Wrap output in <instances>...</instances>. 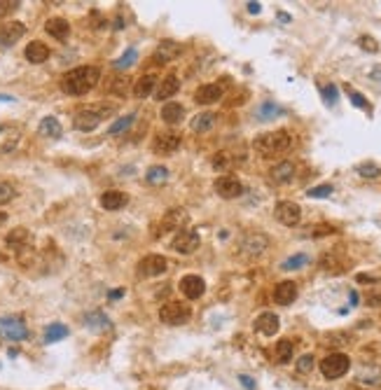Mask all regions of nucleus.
I'll return each instance as SVG.
<instances>
[{
	"label": "nucleus",
	"instance_id": "31",
	"mask_svg": "<svg viewBox=\"0 0 381 390\" xmlns=\"http://www.w3.org/2000/svg\"><path fill=\"white\" fill-rule=\"evenodd\" d=\"M31 241V231L23 229V227H17V229H12L10 234L5 236V243L10 248H19V250H23V246Z\"/></svg>",
	"mask_w": 381,
	"mask_h": 390
},
{
	"label": "nucleus",
	"instance_id": "16",
	"mask_svg": "<svg viewBox=\"0 0 381 390\" xmlns=\"http://www.w3.org/2000/svg\"><path fill=\"white\" fill-rule=\"evenodd\" d=\"M225 96V89L220 84H201L197 91H194V101L199 105H213Z\"/></svg>",
	"mask_w": 381,
	"mask_h": 390
},
{
	"label": "nucleus",
	"instance_id": "54",
	"mask_svg": "<svg viewBox=\"0 0 381 390\" xmlns=\"http://www.w3.org/2000/svg\"><path fill=\"white\" fill-rule=\"evenodd\" d=\"M239 381H241V385H246V388H248V390H255V381L250 379V376L241 374V376H239Z\"/></svg>",
	"mask_w": 381,
	"mask_h": 390
},
{
	"label": "nucleus",
	"instance_id": "48",
	"mask_svg": "<svg viewBox=\"0 0 381 390\" xmlns=\"http://www.w3.org/2000/svg\"><path fill=\"white\" fill-rule=\"evenodd\" d=\"M358 44H360V50H365V52H379V42H376L372 35H360L358 38Z\"/></svg>",
	"mask_w": 381,
	"mask_h": 390
},
{
	"label": "nucleus",
	"instance_id": "58",
	"mask_svg": "<svg viewBox=\"0 0 381 390\" xmlns=\"http://www.w3.org/2000/svg\"><path fill=\"white\" fill-rule=\"evenodd\" d=\"M278 21H290V14H285V12H278Z\"/></svg>",
	"mask_w": 381,
	"mask_h": 390
},
{
	"label": "nucleus",
	"instance_id": "25",
	"mask_svg": "<svg viewBox=\"0 0 381 390\" xmlns=\"http://www.w3.org/2000/svg\"><path fill=\"white\" fill-rule=\"evenodd\" d=\"M358 381L363 385H370V388L381 385V367L379 364H363L358 369Z\"/></svg>",
	"mask_w": 381,
	"mask_h": 390
},
{
	"label": "nucleus",
	"instance_id": "52",
	"mask_svg": "<svg viewBox=\"0 0 381 390\" xmlns=\"http://www.w3.org/2000/svg\"><path fill=\"white\" fill-rule=\"evenodd\" d=\"M365 302H367V306H381V287H374L372 292H367Z\"/></svg>",
	"mask_w": 381,
	"mask_h": 390
},
{
	"label": "nucleus",
	"instance_id": "12",
	"mask_svg": "<svg viewBox=\"0 0 381 390\" xmlns=\"http://www.w3.org/2000/svg\"><path fill=\"white\" fill-rule=\"evenodd\" d=\"M103 117H105L103 110H91V108H87V110H80L78 115H75L73 127L78 129V131H82V133H89V131H94L101 121H103Z\"/></svg>",
	"mask_w": 381,
	"mask_h": 390
},
{
	"label": "nucleus",
	"instance_id": "44",
	"mask_svg": "<svg viewBox=\"0 0 381 390\" xmlns=\"http://www.w3.org/2000/svg\"><path fill=\"white\" fill-rule=\"evenodd\" d=\"M295 367H297V372H299V374H309V372H314V367H316V357L311 355V353H306V355L299 357Z\"/></svg>",
	"mask_w": 381,
	"mask_h": 390
},
{
	"label": "nucleus",
	"instance_id": "20",
	"mask_svg": "<svg viewBox=\"0 0 381 390\" xmlns=\"http://www.w3.org/2000/svg\"><path fill=\"white\" fill-rule=\"evenodd\" d=\"M297 299V285H295L293 280H283L274 287V302L281 304V306H288V304H293Z\"/></svg>",
	"mask_w": 381,
	"mask_h": 390
},
{
	"label": "nucleus",
	"instance_id": "42",
	"mask_svg": "<svg viewBox=\"0 0 381 390\" xmlns=\"http://www.w3.org/2000/svg\"><path fill=\"white\" fill-rule=\"evenodd\" d=\"M133 119H136V115H127V117H120L117 121H112L110 127H108V133L110 136H115V133H122V131H127L129 127L133 124Z\"/></svg>",
	"mask_w": 381,
	"mask_h": 390
},
{
	"label": "nucleus",
	"instance_id": "60",
	"mask_svg": "<svg viewBox=\"0 0 381 390\" xmlns=\"http://www.w3.org/2000/svg\"><path fill=\"white\" fill-rule=\"evenodd\" d=\"M124 295V290H115V292H110V299H117V297H122Z\"/></svg>",
	"mask_w": 381,
	"mask_h": 390
},
{
	"label": "nucleus",
	"instance_id": "26",
	"mask_svg": "<svg viewBox=\"0 0 381 390\" xmlns=\"http://www.w3.org/2000/svg\"><path fill=\"white\" fill-rule=\"evenodd\" d=\"M101 206L105 210H120L127 206V194L124 192H117V189H110V192H103L101 194Z\"/></svg>",
	"mask_w": 381,
	"mask_h": 390
},
{
	"label": "nucleus",
	"instance_id": "5",
	"mask_svg": "<svg viewBox=\"0 0 381 390\" xmlns=\"http://www.w3.org/2000/svg\"><path fill=\"white\" fill-rule=\"evenodd\" d=\"M267 248H269V238H267L265 234H257V231H253V234H246V236L241 238V246H239V250H241L243 257H260V255L267 250Z\"/></svg>",
	"mask_w": 381,
	"mask_h": 390
},
{
	"label": "nucleus",
	"instance_id": "47",
	"mask_svg": "<svg viewBox=\"0 0 381 390\" xmlns=\"http://www.w3.org/2000/svg\"><path fill=\"white\" fill-rule=\"evenodd\" d=\"M332 192H335V189H332V185H318V187H311L306 194H309L311 199H327Z\"/></svg>",
	"mask_w": 381,
	"mask_h": 390
},
{
	"label": "nucleus",
	"instance_id": "4",
	"mask_svg": "<svg viewBox=\"0 0 381 390\" xmlns=\"http://www.w3.org/2000/svg\"><path fill=\"white\" fill-rule=\"evenodd\" d=\"M189 315H192V311H189L187 304H180V302H169L164 304V306L159 308V320L164 325H185L189 320Z\"/></svg>",
	"mask_w": 381,
	"mask_h": 390
},
{
	"label": "nucleus",
	"instance_id": "6",
	"mask_svg": "<svg viewBox=\"0 0 381 390\" xmlns=\"http://www.w3.org/2000/svg\"><path fill=\"white\" fill-rule=\"evenodd\" d=\"M201 238L197 231H178L171 241V250L178 255H192L194 250H199Z\"/></svg>",
	"mask_w": 381,
	"mask_h": 390
},
{
	"label": "nucleus",
	"instance_id": "43",
	"mask_svg": "<svg viewBox=\"0 0 381 390\" xmlns=\"http://www.w3.org/2000/svg\"><path fill=\"white\" fill-rule=\"evenodd\" d=\"M234 166V159H232V154H227V152H220L213 157V168L216 170H229Z\"/></svg>",
	"mask_w": 381,
	"mask_h": 390
},
{
	"label": "nucleus",
	"instance_id": "11",
	"mask_svg": "<svg viewBox=\"0 0 381 390\" xmlns=\"http://www.w3.org/2000/svg\"><path fill=\"white\" fill-rule=\"evenodd\" d=\"M187 222V213L182 208H173L169 210V213H164V217L159 220V225H157V231H155V236H161V234H166V231H180V227Z\"/></svg>",
	"mask_w": 381,
	"mask_h": 390
},
{
	"label": "nucleus",
	"instance_id": "23",
	"mask_svg": "<svg viewBox=\"0 0 381 390\" xmlns=\"http://www.w3.org/2000/svg\"><path fill=\"white\" fill-rule=\"evenodd\" d=\"M182 52V47L178 42H173V40H164V42H159V47H157L155 56L152 59L155 61H161V63H169V61L178 59Z\"/></svg>",
	"mask_w": 381,
	"mask_h": 390
},
{
	"label": "nucleus",
	"instance_id": "8",
	"mask_svg": "<svg viewBox=\"0 0 381 390\" xmlns=\"http://www.w3.org/2000/svg\"><path fill=\"white\" fill-rule=\"evenodd\" d=\"M274 215L276 220L285 227H297L299 220H302V208L295 201H278L276 208H274Z\"/></svg>",
	"mask_w": 381,
	"mask_h": 390
},
{
	"label": "nucleus",
	"instance_id": "59",
	"mask_svg": "<svg viewBox=\"0 0 381 390\" xmlns=\"http://www.w3.org/2000/svg\"><path fill=\"white\" fill-rule=\"evenodd\" d=\"M0 101H3V103H14V96H3V93H0Z\"/></svg>",
	"mask_w": 381,
	"mask_h": 390
},
{
	"label": "nucleus",
	"instance_id": "39",
	"mask_svg": "<svg viewBox=\"0 0 381 390\" xmlns=\"http://www.w3.org/2000/svg\"><path fill=\"white\" fill-rule=\"evenodd\" d=\"M136 61H138V52H136V47H129V50L115 61V68L117 70H127V68H131L133 63H136Z\"/></svg>",
	"mask_w": 381,
	"mask_h": 390
},
{
	"label": "nucleus",
	"instance_id": "49",
	"mask_svg": "<svg viewBox=\"0 0 381 390\" xmlns=\"http://www.w3.org/2000/svg\"><path fill=\"white\" fill-rule=\"evenodd\" d=\"M311 236L314 238H321V236H330V234H335L337 231V227H332V225H316L311 227Z\"/></svg>",
	"mask_w": 381,
	"mask_h": 390
},
{
	"label": "nucleus",
	"instance_id": "57",
	"mask_svg": "<svg viewBox=\"0 0 381 390\" xmlns=\"http://www.w3.org/2000/svg\"><path fill=\"white\" fill-rule=\"evenodd\" d=\"M358 283H376V278H372V276L360 274V276H358Z\"/></svg>",
	"mask_w": 381,
	"mask_h": 390
},
{
	"label": "nucleus",
	"instance_id": "38",
	"mask_svg": "<svg viewBox=\"0 0 381 390\" xmlns=\"http://www.w3.org/2000/svg\"><path fill=\"white\" fill-rule=\"evenodd\" d=\"M309 262H311L309 255L299 253V255H293V257H288L285 262L281 264V269H283V271H297V269H302V266H306Z\"/></svg>",
	"mask_w": 381,
	"mask_h": 390
},
{
	"label": "nucleus",
	"instance_id": "21",
	"mask_svg": "<svg viewBox=\"0 0 381 390\" xmlns=\"http://www.w3.org/2000/svg\"><path fill=\"white\" fill-rule=\"evenodd\" d=\"M23 56H26L28 63H44V61L50 59V47L44 42H40V40H33V42H28L26 44V52H23Z\"/></svg>",
	"mask_w": 381,
	"mask_h": 390
},
{
	"label": "nucleus",
	"instance_id": "13",
	"mask_svg": "<svg viewBox=\"0 0 381 390\" xmlns=\"http://www.w3.org/2000/svg\"><path fill=\"white\" fill-rule=\"evenodd\" d=\"M166 269H169V262H166V257H161V255H148V257L140 259V264H138V274L143 276V278L161 276V274H166Z\"/></svg>",
	"mask_w": 381,
	"mask_h": 390
},
{
	"label": "nucleus",
	"instance_id": "19",
	"mask_svg": "<svg viewBox=\"0 0 381 390\" xmlns=\"http://www.w3.org/2000/svg\"><path fill=\"white\" fill-rule=\"evenodd\" d=\"M180 148V136L178 133H159L152 143V150L155 154H171Z\"/></svg>",
	"mask_w": 381,
	"mask_h": 390
},
{
	"label": "nucleus",
	"instance_id": "10",
	"mask_svg": "<svg viewBox=\"0 0 381 390\" xmlns=\"http://www.w3.org/2000/svg\"><path fill=\"white\" fill-rule=\"evenodd\" d=\"M21 143V129L17 124H0V154H10Z\"/></svg>",
	"mask_w": 381,
	"mask_h": 390
},
{
	"label": "nucleus",
	"instance_id": "30",
	"mask_svg": "<svg viewBox=\"0 0 381 390\" xmlns=\"http://www.w3.org/2000/svg\"><path fill=\"white\" fill-rule=\"evenodd\" d=\"M155 84H157V77L155 75L138 77V80L133 82V96H136V99H145V96H150V93H152Z\"/></svg>",
	"mask_w": 381,
	"mask_h": 390
},
{
	"label": "nucleus",
	"instance_id": "29",
	"mask_svg": "<svg viewBox=\"0 0 381 390\" xmlns=\"http://www.w3.org/2000/svg\"><path fill=\"white\" fill-rule=\"evenodd\" d=\"M180 89V82H178L176 75H166L164 80L157 87V101H169L171 96H176V91Z\"/></svg>",
	"mask_w": 381,
	"mask_h": 390
},
{
	"label": "nucleus",
	"instance_id": "28",
	"mask_svg": "<svg viewBox=\"0 0 381 390\" xmlns=\"http://www.w3.org/2000/svg\"><path fill=\"white\" fill-rule=\"evenodd\" d=\"M161 119H164L169 127H176V124H180V121L185 119V108H182L180 103H166L164 108H161Z\"/></svg>",
	"mask_w": 381,
	"mask_h": 390
},
{
	"label": "nucleus",
	"instance_id": "36",
	"mask_svg": "<svg viewBox=\"0 0 381 390\" xmlns=\"http://www.w3.org/2000/svg\"><path fill=\"white\" fill-rule=\"evenodd\" d=\"M321 269L327 274H342L344 271V262L337 259V253H325L321 257Z\"/></svg>",
	"mask_w": 381,
	"mask_h": 390
},
{
	"label": "nucleus",
	"instance_id": "2",
	"mask_svg": "<svg viewBox=\"0 0 381 390\" xmlns=\"http://www.w3.org/2000/svg\"><path fill=\"white\" fill-rule=\"evenodd\" d=\"M293 145V138L285 129H278V131H269V133H262L253 140V148L257 154H262L265 159L269 157H276V154H283L285 150H290Z\"/></svg>",
	"mask_w": 381,
	"mask_h": 390
},
{
	"label": "nucleus",
	"instance_id": "33",
	"mask_svg": "<svg viewBox=\"0 0 381 390\" xmlns=\"http://www.w3.org/2000/svg\"><path fill=\"white\" fill-rule=\"evenodd\" d=\"M68 336V327L61 323H52L47 330H44V344H56V341L66 339Z\"/></svg>",
	"mask_w": 381,
	"mask_h": 390
},
{
	"label": "nucleus",
	"instance_id": "22",
	"mask_svg": "<svg viewBox=\"0 0 381 390\" xmlns=\"http://www.w3.org/2000/svg\"><path fill=\"white\" fill-rule=\"evenodd\" d=\"M38 133L42 138H52V140H59L63 136V127H61V121L56 117H42L38 124Z\"/></svg>",
	"mask_w": 381,
	"mask_h": 390
},
{
	"label": "nucleus",
	"instance_id": "41",
	"mask_svg": "<svg viewBox=\"0 0 381 390\" xmlns=\"http://www.w3.org/2000/svg\"><path fill=\"white\" fill-rule=\"evenodd\" d=\"M276 115H283V110L278 108L276 103H271V101H267V103H262L260 105V110H257V117H260L262 121H267V119H274Z\"/></svg>",
	"mask_w": 381,
	"mask_h": 390
},
{
	"label": "nucleus",
	"instance_id": "3",
	"mask_svg": "<svg viewBox=\"0 0 381 390\" xmlns=\"http://www.w3.org/2000/svg\"><path fill=\"white\" fill-rule=\"evenodd\" d=\"M348 367H351V357L344 353H330L321 362V372L325 379H342L348 372Z\"/></svg>",
	"mask_w": 381,
	"mask_h": 390
},
{
	"label": "nucleus",
	"instance_id": "15",
	"mask_svg": "<svg viewBox=\"0 0 381 390\" xmlns=\"http://www.w3.org/2000/svg\"><path fill=\"white\" fill-rule=\"evenodd\" d=\"M180 292H182V295H185L187 299H199L201 295L206 292L204 278H199V276H194V274L182 276V278H180Z\"/></svg>",
	"mask_w": 381,
	"mask_h": 390
},
{
	"label": "nucleus",
	"instance_id": "18",
	"mask_svg": "<svg viewBox=\"0 0 381 390\" xmlns=\"http://www.w3.org/2000/svg\"><path fill=\"white\" fill-rule=\"evenodd\" d=\"M295 173H297V168H295L293 161H281L269 170V180L276 182V185H288V182H293Z\"/></svg>",
	"mask_w": 381,
	"mask_h": 390
},
{
	"label": "nucleus",
	"instance_id": "55",
	"mask_svg": "<svg viewBox=\"0 0 381 390\" xmlns=\"http://www.w3.org/2000/svg\"><path fill=\"white\" fill-rule=\"evenodd\" d=\"M246 7H248L250 14H260V12H262V5H260V3H248Z\"/></svg>",
	"mask_w": 381,
	"mask_h": 390
},
{
	"label": "nucleus",
	"instance_id": "1",
	"mask_svg": "<svg viewBox=\"0 0 381 390\" xmlns=\"http://www.w3.org/2000/svg\"><path fill=\"white\" fill-rule=\"evenodd\" d=\"M101 70L96 66H80L61 77V91L68 96H84L99 84Z\"/></svg>",
	"mask_w": 381,
	"mask_h": 390
},
{
	"label": "nucleus",
	"instance_id": "53",
	"mask_svg": "<svg viewBox=\"0 0 381 390\" xmlns=\"http://www.w3.org/2000/svg\"><path fill=\"white\" fill-rule=\"evenodd\" d=\"M348 96H351V103H353L355 108H363V110H367V101H365L363 93L353 91V89H348Z\"/></svg>",
	"mask_w": 381,
	"mask_h": 390
},
{
	"label": "nucleus",
	"instance_id": "32",
	"mask_svg": "<svg viewBox=\"0 0 381 390\" xmlns=\"http://www.w3.org/2000/svg\"><path fill=\"white\" fill-rule=\"evenodd\" d=\"M216 119H218V115H213V112H201V115H197L192 119V131L194 133L210 131V129L216 127Z\"/></svg>",
	"mask_w": 381,
	"mask_h": 390
},
{
	"label": "nucleus",
	"instance_id": "9",
	"mask_svg": "<svg viewBox=\"0 0 381 390\" xmlns=\"http://www.w3.org/2000/svg\"><path fill=\"white\" fill-rule=\"evenodd\" d=\"M213 189H216V194L220 199H239L246 187H243V182L234 176H220L216 180V185H213Z\"/></svg>",
	"mask_w": 381,
	"mask_h": 390
},
{
	"label": "nucleus",
	"instance_id": "51",
	"mask_svg": "<svg viewBox=\"0 0 381 390\" xmlns=\"http://www.w3.org/2000/svg\"><path fill=\"white\" fill-rule=\"evenodd\" d=\"M127 77H124V80H120V77H117V80H112V84H110V91L112 93H117V96H127Z\"/></svg>",
	"mask_w": 381,
	"mask_h": 390
},
{
	"label": "nucleus",
	"instance_id": "46",
	"mask_svg": "<svg viewBox=\"0 0 381 390\" xmlns=\"http://www.w3.org/2000/svg\"><path fill=\"white\" fill-rule=\"evenodd\" d=\"M321 93H323V99H325L327 105H335L339 99V89L335 87V84H325V87L321 89Z\"/></svg>",
	"mask_w": 381,
	"mask_h": 390
},
{
	"label": "nucleus",
	"instance_id": "56",
	"mask_svg": "<svg viewBox=\"0 0 381 390\" xmlns=\"http://www.w3.org/2000/svg\"><path fill=\"white\" fill-rule=\"evenodd\" d=\"M370 77H372V80H379V82H381V66H374V68H372V70H370Z\"/></svg>",
	"mask_w": 381,
	"mask_h": 390
},
{
	"label": "nucleus",
	"instance_id": "40",
	"mask_svg": "<svg viewBox=\"0 0 381 390\" xmlns=\"http://www.w3.org/2000/svg\"><path fill=\"white\" fill-rule=\"evenodd\" d=\"M276 360L281 364L290 362L293 360V341H288V339H281L276 344Z\"/></svg>",
	"mask_w": 381,
	"mask_h": 390
},
{
	"label": "nucleus",
	"instance_id": "14",
	"mask_svg": "<svg viewBox=\"0 0 381 390\" xmlns=\"http://www.w3.org/2000/svg\"><path fill=\"white\" fill-rule=\"evenodd\" d=\"M26 35V26L21 21H7L5 26H0V44L3 47H12Z\"/></svg>",
	"mask_w": 381,
	"mask_h": 390
},
{
	"label": "nucleus",
	"instance_id": "45",
	"mask_svg": "<svg viewBox=\"0 0 381 390\" xmlns=\"http://www.w3.org/2000/svg\"><path fill=\"white\" fill-rule=\"evenodd\" d=\"M17 197V192H14V187L10 185V182H0V206H5L10 204L12 199Z\"/></svg>",
	"mask_w": 381,
	"mask_h": 390
},
{
	"label": "nucleus",
	"instance_id": "17",
	"mask_svg": "<svg viewBox=\"0 0 381 390\" xmlns=\"http://www.w3.org/2000/svg\"><path fill=\"white\" fill-rule=\"evenodd\" d=\"M278 327H281V320H278L276 313H271V311H265V313H260L255 318V330L265 336H274L278 332Z\"/></svg>",
	"mask_w": 381,
	"mask_h": 390
},
{
	"label": "nucleus",
	"instance_id": "27",
	"mask_svg": "<svg viewBox=\"0 0 381 390\" xmlns=\"http://www.w3.org/2000/svg\"><path fill=\"white\" fill-rule=\"evenodd\" d=\"M84 323H87L89 330H94V332H108L112 327L110 318L103 311H91V313H87L84 315Z\"/></svg>",
	"mask_w": 381,
	"mask_h": 390
},
{
	"label": "nucleus",
	"instance_id": "34",
	"mask_svg": "<svg viewBox=\"0 0 381 390\" xmlns=\"http://www.w3.org/2000/svg\"><path fill=\"white\" fill-rule=\"evenodd\" d=\"M348 344H351V334H346V332H327L323 336V346L342 348V346H348Z\"/></svg>",
	"mask_w": 381,
	"mask_h": 390
},
{
	"label": "nucleus",
	"instance_id": "35",
	"mask_svg": "<svg viewBox=\"0 0 381 390\" xmlns=\"http://www.w3.org/2000/svg\"><path fill=\"white\" fill-rule=\"evenodd\" d=\"M145 180L150 182V185H164L166 180H169V168L166 166H150L148 173H145Z\"/></svg>",
	"mask_w": 381,
	"mask_h": 390
},
{
	"label": "nucleus",
	"instance_id": "7",
	"mask_svg": "<svg viewBox=\"0 0 381 390\" xmlns=\"http://www.w3.org/2000/svg\"><path fill=\"white\" fill-rule=\"evenodd\" d=\"M0 334L10 341H23L28 336V330L19 315H5L0 318Z\"/></svg>",
	"mask_w": 381,
	"mask_h": 390
},
{
	"label": "nucleus",
	"instance_id": "50",
	"mask_svg": "<svg viewBox=\"0 0 381 390\" xmlns=\"http://www.w3.org/2000/svg\"><path fill=\"white\" fill-rule=\"evenodd\" d=\"M19 7H21L19 0H0V17H7L12 12H17Z\"/></svg>",
	"mask_w": 381,
	"mask_h": 390
},
{
	"label": "nucleus",
	"instance_id": "37",
	"mask_svg": "<svg viewBox=\"0 0 381 390\" xmlns=\"http://www.w3.org/2000/svg\"><path fill=\"white\" fill-rule=\"evenodd\" d=\"M355 173L360 178H365V180H376V178H381V166L372 164V161H365V164L355 166Z\"/></svg>",
	"mask_w": 381,
	"mask_h": 390
},
{
	"label": "nucleus",
	"instance_id": "24",
	"mask_svg": "<svg viewBox=\"0 0 381 390\" xmlns=\"http://www.w3.org/2000/svg\"><path fill=\"white\" fill-rule=\"evenodd\" d=\"M44 31L56 40H66L68 35H70V23H68L63 17H52V19H47V23H44Z\"/></svg>",
	"mask_w": 381,
	"mask_h": 390
}]
</instances>
